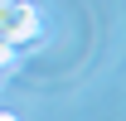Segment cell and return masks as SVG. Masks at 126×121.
I'll list each match as a JSON object with an SVG mask.
<instances>
[{"label":"cell","mask_w":126,"mask_h":121,"mask_svg":"<svg viewBox=\"0 0 126 121\" xmlns=\"http://www.w3.org/2000/svg\"><path fill=\"white\" fill-rule=\"evenodd\" d=\"M0 121H15V116H10V111H0Z\"/></svg>","instance_id":"2"},{"label":"cell","mask_w":126,"mask_h":121,"mask_svg":"<svg viewBox=\"0 0 126 121\" xmlns=\"http://www.w3.org/2000/svg\"><path fill=\"white\" fill-rule=\"evenodd\" d=\"M0 77H5V73H0Z\"/></svg>","instance_id":"3"},{"label":"cell","mask_w":126,"mask_h":121,"mask_svg":"<svg viewBox=\"0 0 126 121\" xmlns=\"http://www.w3.org/2000/svg\"><path fill=\"white\" fill-rule=\"evenodd\" d=\"M15 68H19V44L0 39V73H15Z\"/></svg>","instance_id":"1"}]
</instances>
